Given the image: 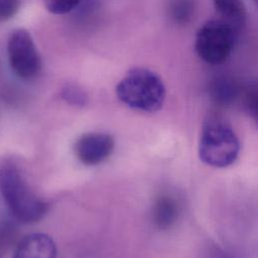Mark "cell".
I'll use <instances>...</instances> for the list:
<instances>
[{"instance_id": "cell-1", "label": "cell", "mask_w": 258, "mask_h": 258, "mask_svg": "<svg viewBox=\"0 0 258 258\" xmlns=\"http://www.w3.org/2000/svg\"><path fill=\"white\" fill-rule=\"evenodd\" d=\"M165 94L161 78L145 68L131 69L116 86L119 101L131 109L145 113L158 111L164 103Z\"/></svg>"}, {"instance_id": "cell-2", "label": "cell", "mask_w": 258, "mask_h": 258, "mask_svg": "<svg viewBox=\"0 0 258 258\" xmlns=\"http://www.w3.org/2000/svg\"><path fill=\"white\" fill-rule=\"evenodd\" d=\"M0 194L12 216L20 223H36L46 214L47 205L31 190L14 164L0 166Z\"/></svg>"}, {"instance_id": "cell-3", "label": "cell", "mask_w": 258, "mask_h": 258, "mask_svg": "<svg viewBox=\"0 0 258 258\" xmlns=\"http://www.w3.org/2000/svg\"><path fill=\"white\" fill-rule=\"evenodd\" d=\"M239 151V139L230 125L217 119L205 124L199 143V156L204 163L227 167L236 161Z\"/></svg>"}, {"instance_id": "cell-4", "label": "cell", "mask_w": 258, "mask_h": 258, "mask_svg": "<svg viewBox=\"0 0 258 258\" xmlns=\"http://www.w3.org/2000/svg\"><path fill=\"white\" fill-rule=\"evenodd\" d=\"M234 42L235 29L221 19H212L197 31L195 49L204 61L218 66L228 59Z\"/></svg>"}, {"instance_id": "cell-5", "label": "cell", "mask_w": 258, "mask_h": 258, "mask_svg": "<svg viewBox=\"0 0 258 258\" xmlns=\"http://www.w3.org/2000/svg\"><path fill=\"white\" fill-rule=\"evenodd\" d=\"M7 55L12 72L19 79H35L41 71V57L29 31L17 28L7 40Z\"/></svg>"}, {"instance_id": "cell-6", "label": "cell", "mask_w": 258, "mask_h": 258, "mask_svg": "<svg viewBox=\"0 0 258 258\" xmlns=\"http://www.w3.org/2000/svg\"><path fill=\"white\" fill-rule=\"evenodd\" d=\"M114 150V139L102 132L82 135L75 144L77 158L87 165H96L105 161Z\"/></svg>"}, {"instance_id": "cell-7", "label": "cell", "mask_w": 258, "mask_h": 258, "mask_svg": "<svg viewBox=\"0 0 258 258\" xmlns=\"http://www.w3.org/2000/svg\"><path fill=\"white\" fill-rule=\"evenodd\" d=\"M13 258H56V246L46 234H29L19 242Z\"/></svg>"}, {"instance_id": "cell-8", "label": "cell", "mask_w": 258, "mask_h": 258, "mask_svg": "<svg viewBox=\"0 0 258 258\" xmlns=\"http://www.w3.org/2000/svg\"><path fill=\"white\" fill-rule=\"evenodd\" d=\"M214 7L223 21L234 29L245 23L247 16L246 5L243 0H213Z\"/></svg>"}, {"instance_id": "cell-9", "label": "cell", "mask_w": 258, "mask_h": 258, "mask_svg": "<svg viewBox=\"0 0 258 258\" xmlns=\"http://www.w3.org/2000/svg\"><path fill=\"white\" fill-rule=\"evenodd\" d=\"M178 207L170 197H161L153 209V219L159 228H168L177 218Z\"/></svg>"}, {"instance_id": "cell-10", "label": "cell", "mask_w": 258, "mask_h": 258, "mask_svg": "<svg viewBox=\"0 0 258 258\" xmlns=\"http://www.w3.org/2000/svg\"><path fill=\"white\" fill-rule=\"evenodd\" d=\"M82 0H43L45 8L52 14L60 15L74 10Z\"/></svg>"}, {"instance_id": "cell-11", "label": "cell", "mask_w": 258, "mask_h": 258, "mask_svg": "<svg viewBox=\"0 0 258 258\" xmlns=\"http://www.w3.org/2000/svg\"><path fill=\"white\" fill-rule=\"evenodd\" d=\"M194 5L189 0H177L172 6V17L177 22L186 21L192 13Z\"/></svg>"}, {"instance_id": "cell-12", "label": "cell", "mask_w": 258, "mask_h": 258, "mask_svg": "<svg viewBox=\"0 0 258 258\" xmlns=\"http://www.w3.org/2000/svg\"><path fill=\"white\" fill-rule=\"evenodd\" d=\"M61 97L74 105H82L86 102L85 93L75 85H68L61 91Z\"/></svg>"}, {"instance_id": "cell-13", "label": "cell", "mask_w": 258, "mask_h": 258, "mask_svg": "<svg viewBox=\"0 0 258 258\" xmlns=\"http://www.w3.org/2000/svg\"><path fill=\"white\" fill-rule=\"evenodd\" d=\"M20 0H0V22L12 18L19 10Z\"/></svg>"}, {"instance_id": "cell-14", "label": "cell", "mask_w": 258, "mask_h": 258, "mask_svg": "<svg viewBox=\"0 0 258 258\" xmlns=\"http://www.w3.org/2000/svg\"><path fill=\"white\" fill-rule=\"evenodd\" d=\"M214 95L220 102H228L235 95V88L225 80L216 84L214 88Z\"/></svg>"}, {"instance_id": "cell-15", "label": "cell", "mask_w": 258, "mask_h": 258, "mask_svg": "<svg viewBox=\"0 0 258 258\" xmlns=\"http://www.w3.org/2000/svg\"><path fill=\"white\" fill-rule=\"evenodd\" d=\"M255 1H256V0H255Z\"/></svg>"}]
</instances>
